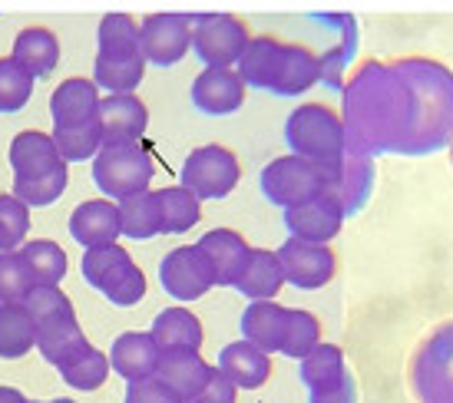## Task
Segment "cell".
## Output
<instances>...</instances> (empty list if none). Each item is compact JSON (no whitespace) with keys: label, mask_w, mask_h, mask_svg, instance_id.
Here are the masks:
<instances>
[{"label":"cell","mask_w":453,"mask_h":403,"mask_svg":"<svg viewBox=\"0 0 453 403\" xmlns=\"http://www.w3.org/2000/svg\"><path fill=\"white\" fill-rule=\"evenodd\" d=\"M348 142L367 156H403L414 126V96L394 64L367 60L341 89Z\"/></svg>","instance_id":"obj_1"},{"label":"cell","mask_w":453,"mask_h":403,"mask_svg":"<svg viewBox=\"0 0 453 403\" xmlns=\"http://www.w3.org/2000/svg\"><path fill=\"white\" fill-rule=\"evenodd\" d=\"M394 66L414 96V126L403 156L417 159L453 146V70L427 57H403Z\"/></svg>","instance_id":"obj_2"},{"label":"cell","mask_w":453,"mask_h":403,"mask_svg":"<svg viewBox=\"0 0 453 403\" xmlns=\"http://www.w3.org/2000/svg\"><path fill=\"white\" fill-rule=\"evenodd\" d=\"M285 142L291 146V156L311 159L318 165L338 169L341 156L348 149V133L331 106L321 103H304L285 119Z\"/></svg>","instance_id":"obj_3"},{"label":"cell","mask_w":453,"mask_h":403,"mask_svg":"<svg viewBox=\"0 0 453 403\" xmlns=\"http://www.w3.org/2000/svg\"><path fill=\"white\" fill-rule=\"evenodd\" d=\"M334 169L318 165L302 156H278L262 169V195L278 209H295L304 202H315L327 195Z\"/></svg>","instance_id":"obj_4"},{"label":"cell","mask_w":453,"mask_h":403,"mask_svg":"<svg viewBox=\"0 0 453 403\" xmlns=\"http://www.w3.org/2000/svg\"><path fill=\"white\" fill-rule=\"evenodd\" d=\"M152 172H156V165L142 142L103 146L100 156L93 159V182L103 195H110V202H123L139 192H150Z\"/></svg>","instance_id":"obj_5"},{"label":"cell","mask_w":453,"mask_h":403,"mask_svg":"<svg viewBox=\"0 0 453 403\" xmlns=\"http://www.w3.org/2000/svg\"><path fill=\"white\" fill-rule=\"evenodd\" d=\"M411 387L420 403H453V321L420 340L411 361Z\"/></svg>","instance_id":"obj_6"},{"label":"cell","mask_w":453,"mask_h":403,"mask_svg":"<svg viewBox=\"0 0 453 403\" xmlns=\"http://www.w3.org/2000/svg\"><path fill=\"white\" fill-rule=\"evenodd\" d=\"M249 27L232 13H192V50L205 66L232 70L249 47Z\"/></svg>","instance_id":"obj_7"},{"label":"cell","mask_w":453,"mask_h":403,"mask_svg":"<svg viewBox=\"0 0 453 403\" xmlns=\"http://www.w3.org/2000/svg\"><path fill=\"white\" fill-rule=\"evenodd\" d=\"M242 179V165L235 152L226 146H199L182 163V189H189L196 199H226L235 192Z\"/></svg>","instance_id":"obj_8"},{"label":"cell","mask_w":453,"mask_h":403,"mask_svg":"<svg viewBox=\"0 0 453 403\" xmlns=\"http://www.w3.org/2000/svg\"><path fill=\"white\" fill-rule=\"evenodd\" d=\"M139 47L146 64L176 66L192 47V17L189 13H150L139 24Z\"/></svg>","instance_id":"obj_9"},{"label":"cell","mask_w":453,"mask_h":403,"mask_svg":"<svg viewBox=\"0 0 453 403\" xmlns=\"http://www.w3.org/2000/svg\"><path fill=\"white\" fill-rule=\"evenodd\" d=\"M159 285L176 301H199L215 288V275L199 245H182L159 262Z\"/></svg>","instance_id":"obj_10"},{"label":"cell","mask_w":453,"mask_h":403,"mask_svg":"<svg viewBox=\"0 0 453 403\" xmlns=\"http://www.w3.org/2000/svg\"><path fill=\"white\" fill-rule=\"evenodd\" d=\"M278 262L285 271V281L298 291H318L325 288L327 281L338 271V258L327 245H315V241L288 239L278 248Z\"/></svg>","instance_id":"obj_11"},{"label":"cell","mask_w":453,"mask_h":403,"mask_svg":"<svg viewBox=\"0 0 453 403\" xmlns=\"http://www.w3.org/2000/svg\"><path fill=\"white\" fill-rule=\"evenodd\" d=\"M374 179H378L374 156H367L365 149L348 142V149H344L338 169H334V179H331V189H327V195L338 202L344 218H351L365 209L371 192H374Z\"/></svg>","instance_id":"obj_12"},{"label":"cell","mask_w":453,"mask_h":403,"mask_svg":"<svg viewBox=\"0 0 453 403\" xmlns=\"http://www.w3.org/2000/svg\"><path fill=\"white\" fill-rule=\"evenodd\" d=\"M245 80L239 70H222V66H205L196 83H192V106L205 116H232L245 103Z\"/></svg>","instance_id":"obj_13"},{"label":"cell","mask_w":453,"mask_h":403,"mask_svg":"<svg viewBox=\"0 0 453 403\" xmlns=\"http://www.w3.org/2000/svg\"><path fill=\"white\" fill-rule=\"evenodd\" d=\"M196 245H199L202 255H205L209 265H212L215 285H219V288H235L239 278L245 275V268H249L252 245L242 239L239 232H232V228H212V232H205Z\"/></svg>","instance_id":"obj_14"},{"label":"cell","mask_w":453,"mask_h":403,"mask_svg":"<svg viewBox=\"0 0 453 403\" xmlns=\"http://www.w3.org/2000/svg\"><path fill=\"white\" fill-rule=\"evenodd\" d=\"M70 235H73L76 245L83 248H106V245H116V239L123 235V225H119V205L110 199H89L80 202L70 215Z\"/></svg>","instance_id":"obj_15"},{"label":"cell","mask_w":453,"mask_h":403,"mask_svg":"<svg viewBox=\"0 0 453 403\" xmlns=\"http://www.w3.org/2000/svg\"><path fill=\"white\" fill-rule=\"evenodd\" d=\"M341 225H344V212H341L338 202L331 199V195H321L315 202L285 209V228L291 232V239L327 245L331 239H338Z\"/></svg>","instance_id":"obj_16"},{"label":"cell","mask_w":453,"mask_h":403,"mask_svg":"<svg viewBox=\"0 0 453 403\" xmlns=\"http://www.w3.org/2000/svg\"><path fill=\"white\" fill-rule=\"evenodd\" d=\"M100 126L103 146L142 142V133L150 126V110L139 96H106L100 100Z\"/></svg>","instance_id":"obj_17"},{"label":"cell","mask_w":453,"mask_h":403,"mask_svg":"<svg viewBox=\"0 0 453 403\" xmlns=\"http://www.w3.org/2000/svg\"><path fill=\"white\" fill-rule=\"evenodd\" d=\"M50 116H53V129L87 126L89 119L100 116V93H96V83H93V80H83V76L64 80L50 96Z\"/></svg>","instance_id":"obj_18"},{"label":"cell","mask_w":453,"mask_h":403,"mask_svg":"<svg viewBox=\"0 0 453 403\" xmlns=\"http://www.w3.org/2000/svg\"><path fill=\"white\" fill-rule=\"evenodd\" d=\"M159 344L152 340V334L146 331H129V334H119L110 347V367H113L119 377L133 384V380H146L156 377V367H159Z\"/></svg>","instance_id":"obj_19"},{"label":"cell","mask_w":453,"mask_h":403,"mask_svg":"<svg viewBox=\"0 0 453 403\" xmlns=\"http://www.w3.org/2000/svg\"><path fill=\"white\" fill-rule=\"evenodd\" d=\"M11 169L13 179H40L50 176L57 165H64L60 152H57V142L47 133H37V129H27V133H17L11 142Z\"/></svg>","instance_id":"obj_20"},{"label":"cell","mask_w":453,"mask_h":403,"mask_svg":"<svg viewBox=\"0 0 453 403\" xmlns=\"http://www.w3.org/2000/svg\"><path fill=\"white\" fill-rule=\"evenodd\" d=\"M318 80H321L318 53H311L302 43H285L268 93H275V96H302V93L315 87Z\"/></svg>","instance_id":"obj_21"},{"label":"cell","mask_w":453,"mask_h":403,"mask_svg":"<svg viewBox=\"0 0 453 403\" xmlns=\"http://www.w3.org/2000/svg\"><path fill=\"white\" fill-rule=\"evenodd\" d=\"M219 370L226 374L239 391H258L262 384H268L272 377V357L255 347L252 340H235V344H226L222 354H219Z\"/></svg>","instance_id":"obj_22"},{"label":"cell","mask_w":453,"mask_h":403,"mask_svg":"<svg viewBox=\"0 0 453 403\" xmlns=\"http://www.w3.org/2000/svg\"><path fill=\"white\" fill-rule=\"evenodd\" d=\"M215 367H209L199 354L192 351H173L159 357V367H156V377L163 380L173 393H179L186 403H192L205 391V384L212 377Z\"/></svg>","instance_id":"obj_23"},{"label":"cell","mask_w":453,"mask_h":403,"mask_svg":"<svg viewBox=\"0 0 453 403\" xmlns=\"http://www.w3.org/2000/svg\"><path fill=\"white\" fill-rule=\"evenodd\" d=\"M150 334H152V340L159 344L163 354H173V351L199 354L202 338H205L199 317L192 315L189 308H165V311H159V315L152 317Z\"/></svg>","instance_id":"obj_24"},{"label":"cell","mask_w":453,"mask_h":403,"mask_svg":"<svg viewBox=\"0 0 453 403\" xmlns=\"http://www.w3.org/2000/svg\"><path fill=\"white\" fill-rule=\"evenodd\" d=\"M285 328H288V308L275 301H252L242 311V338L252 340L265 354L281 351Z\"/></svg>","instance_id":"obj_25"},{"label":"cell","mask_w":453,"mask_h":403,"mask_svg":"<svg viewBox=\"0 0 453 403\" xmlns=\"http://www.w3.org/2000/svg\"><path fill=\"white\" fill-rule=\"evenodd\" d=\"M17 64L24 66L27 73L40 80V76H50L60 64V40L53 30L47 27H27L17 34L13 40V53H11Z\"/></svg>","instance_id":"obj_26"},{"label":"cell","mask_w":453,"mask_h":403,"mask_svg":"<svg viewBox=\"0 0 453 403\" xmlns=\"http://www.w3.org/2000/svg\"><path fill=\"white\" fill-rule=\"evenodd\" d=\"M133 258H129L127 248L119 245H106V248H89L83 252V262H80V271H83V281L89 288H96L106 298L110 291L123 281V278L133 271Z\"/></svg>","instance_id":"obj_27"},{"label":"cell","mask_w":453,"mask_h":403,"mask_svg":"<svg viewBox=\"0 0 453 403\" xmlns=\"http://www.w3.org/2000/svg\"><path fill=\"white\" fill-rule=\"evenodd\" d=\"M93 344L87 340L80 321H60V324H50V328H40L37 331V351L40 357L53 364L57 370H64L66 364H73L76 357H83Z\"/></svg>","instance_id":"obj_28"},{"label":"cell","mask_w":453,"mask_h":403,"mask_svg":"<svg viewBox=\"0 0 453 403\" xmlns=\"http://www.w3.org/2000/svg\"><path fill=\"white\" fill-rule=\"evenodd\" d=\"M281 285H285V271H281L278 255L268 252V248H252L249 268L239 278L235 291H239L242 298H249V301H272L281 291Z\"/></svg>","instance_id":"obj_29"},{"label":"cell","mask_w":453,"mask_h":403,"mask_svg":"<svg viewBox=\"0 0 453 403\" xmlns=\"http://www.w3.org/2000/svg\"><path fill=\"white\" fill-rule=\"evenodd\" d=\"M119 225H123V235L133 241H150L163 235L159 192H139L133 199L119 202Z\"/></svg>","instance_id":"obj_30"},{"label":"cell","mask_w":453,"mask_h":403,"mask_svg":"<svg viewBox=\"0 0 453 403\" xmlns=\"http://www.w3.org/2000/svg\"><path fill=\"white\" fill-rule=\"evenodd\" d=\"M146 73V57H100L93 64V83L100 89H106L110 96H133V89L142 83Z\"/></svg>","instance_id":"obj_31"},{"label":"cell","mask_w":453,"mask_h":403,"mask_svg":"<svg viewBox=\"0 0 453 403\" xmlns=\"http://www.w3.org/2000/svg\"><path fill=\"white\" fill-rule=\"evenodd\" d=\"M348 374H351V370L344 364V351H341L338 344H318L315 351L302 361V370H298V377H302V384L308 387V393L331 391V387H338Z\"/></svg>","instance_id":"obj_32"},{"label":"cell","mask_w":453,"mask_h":403,"mask_svg":"<svg viewBox=\"0 0 453 403\" xmlns=\"http://www.w3.org/2000/svg\"><path fill=\"white\" fill-rule=\"evenodd\" d=\"M37 347V324L24 304H0V357L17 361Z\"/></svg>","instance_id":"obj_33"},{"label":"cell","mask_w":453,"mask_h":403,"mask_svg":"<svg viewBox=\"0 0 453 403\" xmlns=\"http://www.w3.org/2000/svg\"><path fill=\"white\" fill-rule=\"evenodd\" d=\"M327 17L344 34V40H341L334 50L318 57V64H321V83L327 89H344V70H348V64H351L354 53H357V24H354V17H348V13H327Z\"/></svg>","instance_id":"obj_34"},{"label":"cell","mask_w":453,"mask_h":403,"mask_svg":"<svg viewBox=\"0 0 453 403\" xmlns=\"http://www.w3.org/2000/svg\"><path fill=\"white\" fill-rule=\"evenodd\" d=\"M281 40L278 37H252L249 40V47L242 53L239 66V76L245 80V87H255V89H268L272 87V76H275V66H278V57H281Z\"/></svg>","instance_id":"obj_35"},{"label":"cell","mask_w":453,"mask_h":403,"mask_svg":"<svg viewBox=\"0 0 453 403\" xmlns=\"http://www.w3.org/2000/svg\"><path fill=\"white\" fill-rule=\"evenodd\" d=\"M20 255H24V262L30 268L37 288H60L70 262H66V252L57 241H47V239L27 241L24 248H20Z\"/></svg>","instance_id":"obj_36"},{"label":"cell","mask_w":453,"mask_h":403,"mask_svg":"<svg viewBox=\"0 0 453 403\" xmlns=\"http://www.w3.org/2000/svg\"><path fill=\"white\" fill-rule=\"evenodd\" d=\"M96 43H100V57H136V53H142L139 27L129 13L103 17L100 30H96Z\"/></svg>","instance_id":"obj_37"},{"label":"cell","mask_w":453,"mask_h":403,"mask_svg":"<svg viewBox=\"0 0 453 403\" xmlns=\"http://www.w3.org/2000/svg\"><path fill=\"white\" fill-rule=\"evenodd\" d=\"M159 209H163V235H182L192 225H199L202 218L199 199L182 186L159 192Z\"/></svg>","instance_id":"obj_38"},{"label":"cell","mask_w":453,"mask_h":403,"mask_svg":"<svg viewBox=\"0 0 453 403\" xmlns=\"http://www.w3.org/2000/svg\"><path fill=\"white\" fill-rule=\"evenodd\" d=\"M53 142L64 163H83V159H96L103 149V126L100 116L89 119L87 126L76 129H53Z\"/></svg>","instance_id":"obj_39"},{"label":"cell","mask_w":453,"mask_h":403,"mask_svg":"<svg viewBox=\"0 0 453 403\" xmlns=\"http://www.w3.org/2000/svg\"><path fill=\"white\" fill-rule=\"evenodd\" d=\"M321 344V324L311 311L302 308H288V328H285V340H281V351L291 361H304L308 354Z\"/></svg>","instance_id":"obj_40"},{"label":"cell","mask_w":453,"mask_h":403,"mask_svg":"<svg viewBox=\"0 0 453 403\" xmlns=\"http://www.w3.org/2000/svg\"><path fill=\"white\" fill-rule=\"evenodd\" d=\"M66 182H70V172H66V163L57 165L50 176L40 179H13V192L17 199L24 202L27 209H43V205H53L66 192Z\"/></svg>","instance_id":"obj_41"},{"label":"cell","mask_w":453,"mask_h":403,"mask_svg":"<svg viewBox=\"0 0 453 403\" xmlns=\"http://www.w3.org/2000/svg\"><path fill=\"white\" fill-rule=\"evenodd\" d=\"M20 304L30 311V317H34L37 331L50 328V324H60V321H73V317H76L73 301H70L60 288H34Z\"/></svg>","instance_id":"obj_42"},{"label":"cell","mask_w":453,"mask_h":403,"mask_svg":"<svg viewBox=\"0 0 453 403\" xmlns=\"http://www.w3.org/2000/svg\"><path fill=\"white\" fill-rule=\"evenodd\" d=\"M60 377H64V384H70L73 391H100L103 384H106V377H110V354L96 351V347H89L83 357H76L73 364H66L64 370H60Z\"/></svg>","instance_id":"obj_43"},{"label":"cell","mask_w":453,"mask_h":403,"mask_svg":"<svg viewBox=\"0 0 453 403\" xmlns=\"http://www.w3.org/2000/svg\"><path fill=\"white\" fill-rule=\"evenodd\" d=\"M34 96V76L13 57L0 60V113H20Z\"/></svg>","instance_id":"obj_44"},{"label":"cell","mask_w":453,"mask_h":403,"mask_svg":"<svg viewBox=\"0 0 453 403\" xmlns=\"http://www.w3.org/2000/svg\"><path fill=\"white\" fill-rule=\"evenodd\" d=\"M30 232V209L17 195H0V255L20 252Z\"/></svg>","instance_id":"obj_45"},{"label":"cell","mask_w":453,"mask_h":403,"mask_svg":"<svg viewBox=\"0 0 453 403\" xmlns=\"http://www.w3.org/2000/svg\"><path fill=\"white\" fill-rule=\"evenodd\" d=\"M37 288L34 275L27 268L24 255L20 252H4L0 255V304H20Z\"/></svg>","instance_id":"obj_46"},{"label":"cell","mask_w":453,"mask_h":403,"mask_svg":"<svg viewBox=\"0 0 453 403\" xmlns=\"http://www.w3.org/2000/svg\"><path fill=\"white\" fill-rule=\"evenodd\" d=\"M123 403H186L179 393H173L159 377H146V380H133L127 384V397Z\"/></svg>","instance_id":"obj_47"},{"label":"cell","mask_w":453,"mask_h":403,"mask_svg":"<svg viewBox=\"0 0 453 403\" xmlns=\"http://www.w3.org/2000/svg\"><path fill=\"white\" fill-rule=\"evenodd\" d=\"M142 298H146V275H142L139 268H133V271L106 294V301L116 304V308H133V304H139Z\"/></svg>","instance_id":"obj_48"},{"label":"cell","mask_w":453,"mask_h":403,"mask_svg":"<svg viewBox=\"0 0 453 403\" xmlns=\"http://www.w3.org/2000/svg\"><path fill=\"white\" fill-rule=\"evenodd\" d=\"M235 397H239V387L215 367L209 384H205V391H202L192 403H235Z\"/></svg>","instance_id":"obj_49"},{"label":"cell","mask_w":453,"mask_h":403,"mask_svg":"<svg viewBox=\"0 0 453 403\" xmlns=\"http://www.w3.org/2000/svg\"><path fill=\"white\" fill-rule=\"evenodd\" d=\"M308 403H357V384L354 377L341 380L338 387H331V391H311L308 393Z\"/></svg>","instance_id":"obj_50"},{"label":"cell","mask_w":453,"mask_h":403,"mask_svg":"<svg viewBox=\"0 0 453 403\" xmlns=\"http://www.w3.org/2000/svg\"><path fill=\"white\" fill-rule=\"evenodd\" d=\"M0 403H30L17 387H0Z\"/></svg>","instance_id":"obj_51"},{"label":"cell","mask_w":453,"mask_h":403,"mask_svg":"<svg viewBox=\"0 0 453 403\" xmlns=\"http://www.w3.org/2000/svg\"><path fill=\"white\" fill-rule=\"evenodd\" d=\"M50 403H76V400H66V397H60V400H50Z\"/></svg>","instance_id":"obj_52"},{"label":"cell","mask_w":453,"mask_h":403,"mask_svg":"<svg viewBox=\"0 0 453 403\" xmlns=\"http://www.w3.org/2000/svg\"><path fill=\"white\" fill-rule=\"evenodd\" d=\"M30 403H40V400H30Z\"/></svg>","instance_id":"obj_53"},{"label":"cell","mask_w":453,"mask_h":403,"mask_svg":"<svg viewBox=\"0 0 453 403\" xmlns=\"http://www.w3.org/2000/svg\"><path fill=\"white\" fill-rule=\"evenodd\" d=\"M450 156H453V146H450Z\"/></svg>","instance_id":"obj_54"}]
</instances>
